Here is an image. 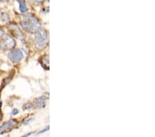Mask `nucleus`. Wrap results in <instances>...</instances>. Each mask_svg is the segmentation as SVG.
<instances>
[{"label":"nucleus","instance_id":"nucleus-1","mask_svg":"<svg viewBox=\"0 0 155 137\" xmlns=\"http://www.w3.org/2000/svg\"><path fill=\"white\" fill-rule=\"evenodd\" d=\"M21 28L30 33H35L41 29V23L37 17L32 14L25 15L21 19Z\"/></svg>","mask_w":155,"mask_h":137},{"label":"nucleus","instance_id":"nucleus-2","mask_svg":"<svg viewBox=\"0 0 155 137\" xmlns=\"http://www.w3.org/2000/svg\"><path fill=\"white\" fill-rule=\"evenodd\" d=\"M48 42V33L46 30L40 29L35 33V46L39 50H43L46 48Z\"/></svg>","mask_w":155,"mask_h":137},{"label":"nucleus","instance_id":"nucleus-3","mask_svg":"<svg viewBox=\"0 0 155 137\" xmlns=\"http://www.w3.org/2000/svg\"><path fill=\"white\" fill-rule=\"evenodd\" d=\"M16 42L13 37L9 35H4L0 39V49L3 50H12L15 49Z\"/></svg>","mask_w":155,"mask_h":137},{"label":"nucleus","instance_id":"nucleus-4","mask_svg":"<svg viewBox=\"0 0 155 137\" xmlns=\"http://www.w3.org/2000/svg\"><path fill=\"white\" fill-rule=\"evenodd\" d=\"M8 58L13 63H17L21 61L24 58V54L21 50L19 49H13L11 50L8 54Z\"/></svg>","mask_w":155,"mask_h":137},{"label":"nucleus","instance_id":"nucleus-5","mask_svg":"<svg viewBox=\"0 0 155 137\" xmlns=\"http://www.w3.org/2000/svg\"><path fill=\"white\" fill-rule=\"evenodd\" d=\"M17 121L14 119H11L4 123L0 127V134H3L12 130V129H13L17 125Z\"/></svg>","mask_w":155,"mask_h":137},{"label":"nucleus","instance_id":"nucleus-6","mask_svg":"<svg viewBox=\"0 0 155 137\" xmlns=\"http://www.w3.org/2000/svg\"><path fill=\"white\" fill-rule=\"evenodd\" d=\"M8 28L9 29V31L11 32V33L13 36L14 37H17V38L22 39L24 38V34L22 33V32L19 26H17V24L14 23H11L8 24Z\"/></svg>","mask_w":155,"mask_h":137},{"label":"nucleus","instance_id":"nucleus-7","mask_svg":"<svg viewBox=\"0 0 155 137\" xmlns=\"http://www.w3.org/2000/svg\"><path fill=\"white\" fill-rule=\"evenodd\" d=\"M48 101V97L47 96H41L39 98L35 100L33 102H32V108L35 107V108H43L46 106V104Z\"/></svg>","mask_w":155,"mask_h":137},{"label":"nucleus","instance_id":"nucleus-8","mask_svg":"<svg viewBox=\"0 0 155 137\" xmlns=\"http://www.w3.org/2000/svg\"><path fill=\"white\" fill-rule=\"evenodd\" d=\"M40 64L45 69L48 70L49 69V56L48 55H44L39 60Z\"/></svg>","mask_w":155,"mask_h":137},{"label":"nucleus","instance_id":"nucleus-9","mask_svg":"<svg viewBox=\"0 0 155 137\" xmlns=\"http://www.w3.org/2000/svg\"><path fill=\"white\" fill-rule=\"evenodd\" d=\"M18 2L19 4L20 12H22V13H24V12H27V11H28V9H27L25 0H18Z\"/></svg>","mask_w":155,"mask_h":137},{"label":"nucleus","instance_id":"nucleus-10","mask_svg":"<svg viewBox=\"0 0 155 137\" xmlns=\"http://www.w3.org/2000/svg\"><path fill=\"white\" fill-rule=\"evenodd\" d=\"M0 19L4 23H7V22L10 21V17L8 14L5 13V12H2V14H0Z\"/></svg>","mask_w":155,"mask_h":137},{"label":"nucleus","instance_id":"nucleus-11","mask_svg":"<svg viewBox=\"0 0 155 137\" xmlns=\"http://www.w3.org/2000/svg\"><path fill=\"white\" fill-rule=\"evenodd\" d=\"M4 35H5V33H4V30L2 29L1 27H0V39H1L2 37L4 36Z\"/></svg>","mask_w":155,"mask_h":137},{"label":"nucleus","instance_id":"nucleus-12","mask_svg":"<svg viewBox=\"0 0 155 137\" xmlns=\"http://www.w3.org/2000/svg\"><path fill=\"white\" fill-rule=\"evenodd\" d=\"M32 1L35 4H40V3H42V2H45L46 0H32Z\"/></svg>","mask_w":155,"mask_h":137},{"label":"nucleus","instance_id":"nucleus-13","mask_svg":"<svg viewBox=\"0 0 155 137\" xmlns=\"http://www.w3.org/2000/svg\"><path fill=\"white\" fill-rule=\"evenodd\" d=\"M18 112H19V111H18V109H13V111H12V116H15V115H16V114H18Z\"/></svg>","mask_w":155,"mask_h":137},{"label":"nucleus","instance_id":"nucleus-14","mask_svg":"<svg viewBox=\"0 0 155 137\" xmlns=\"http://www.w3.org/2000/svg\"><path fill=\"white\" fill-rule=\"evenodd\" d=\"M49 129V127H48V128H47L46 129H44V130H42V131H41V132H39L38 133L39 134H41V133H43V132H46V131H48V129Z\"/></svg>","mask_w":155,"mask_h":137},{"label":"nucleus","instance_id":"nucleus-15","mask_svg":"<svg viewBox=\"0 0 155 137\" xmlns=\"http://www.w3.org/2000/svg\"><path fill=\"white\" fill-rule=\"evenodd\" d=\"M32 118H30V119H28V120H26V121H25L24 122V124H28V123H30V122H31V121H32Z\"/></svg>","mask_w":155,"mask_h":137},{"label":"nucleus","instance_id":"nucleus-16","mask_svg":"<svg viewBox=\"0 0 155 137\" xmlns=\"http://www.w3.org/2000/svg\"><path fill=\"white\" fill-rule=\"evenodd\" d=\"M32 134V132H30V133H28V134H25L24 136H21V137H28L30 135H31V134Z\"/></svg>","mask_w":155,"mask_h":137},{"label":"nucleus","instance_id":"nucleus-17","mask_svg":"<svg viewBox=\"0 0 155 137\" xmlns=\"http://www.w3.org/2000/svg\"><path fill=\"white\" fill-rule=\"evenodd\" d=\"M2 104V99H1V96H0V110H1Z\"/></svg>","mask_w":155,"mask_h":137},{"label":"nucleus","instance_id":"nucleus-18","mask_svg":"<svg viewBox=\"0 0 155 137\" xmlns=\"http://www.w3.org/2000/svg\"><path fill=\"white\" fill-rule=\"evenodd\" d=\"M2 1H7V0H2Z\"/></svg>","mask_w":155,"mask_h":137}]
</instances>
